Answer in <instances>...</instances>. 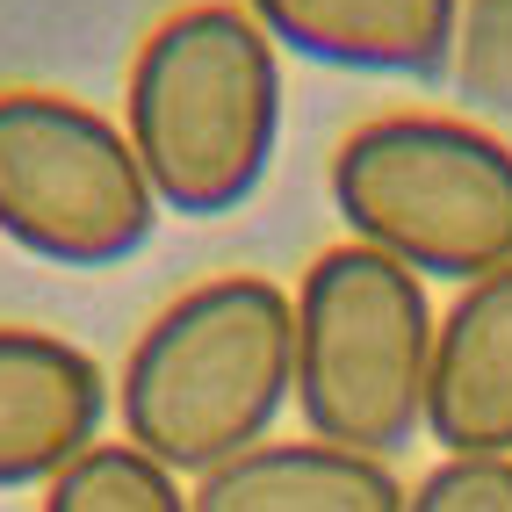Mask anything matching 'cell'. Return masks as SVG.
<instances>
[{
	"instance_id": "6da1fadb",
	"label": "cell",
	"mask_w": 512,
	"mask_h": 512,
	"mask_svg": "<svg viewBox=\"0 0 512 512\" xmlns=\"http://www.w3.org/2000/svg\"><path fill=\"white\" fill-rule=\"evenodd\" d=\"M116 123L166 217H231L267 188L282 152V51L238 0H188L130 51Z\"/></svg>"
},
{
	"instance_id": "7a4b0ae2",
	"label": "cell",
	"mask_w": 512,
	"mask_h": 512,
	"mask_svg": "<svg viewBox=\"0 0 512 512\" xmlns=\"http://www.w3.org/2000/svg\"><path fill=\"white\" fill-rule=\"evenodd\" d=\"M289 289L210 275L166 296L109 375V426L174 476H210L282 433L289 412Z\"/></svg>"
},
{
	"instance_id": "3957f363",
	"label": "cell",
	"mask_w": 512,
	"mask_h": 512,
	"mask_svg": "<svg viewBox=\"0 0 512 512\" xmlns=\"http://www.w3.org/2000/svg\"><path fill=\"white\" fill-rule=\"evenodd\" d=\"M339 238L469 289L512 267V138L462 109H383L354 123L325 166Z\"/></svg>"
},
{
	"instance_id": "277c9868",
	"label": "cell",
	"mask_w": 512,
	"mask_h": 512,
	"mask_svg": "<svg viewBox=\"0 0 512 512\" xmlns=\"http://www.w3.org/2000/svg\"><path fill=\"white\" fill-rule=\"evenodd\" d=\"M440 303L412 267L339 246L311 253L289 282V412L311 440L397 462L426 440V375H433Z\"/></svg>"
},
{
	"instance_id": "5b68a950",
	"label": "cell",
	"mask_w": 512,
	"mask_h": 512,
	"mask_svg": "<svg viewBox=\"0 0 512 512\" xmlns=\"http://www.w3.org/2000/svg\"><path fill=\"white\" fill-rule=\"evenodd\" d=\"M166 210L123 123L65 87H0V238L44 267L138 260Z\"/></svg>"
},
{
	"instance_id": "8992f818",
	"label": "cell",
	"mask_w": 512,
	"mask_h": 512,
	"mask_svg": "<svg viewBox=\"0 0 512 512\" xmlns=\"http://www.w3.org/2000/svg\"><path fill=\"white\" fill-rule=\"evenodd\" d=\"M109 440V368L51 325L0 318V498L44 491Z\"/></svg>"
},
{
	"instance_id": "52a82bcc",
	"label": "cell",
	"mask_w": 512,
	"mask_h": 512,
	"mask_svg": "<svg viewBox=\"0 0 512 512\" xmlns=\"http://www.w3.org/2000/svg\"><path fill=\"white\" fill-rule=\"evenodd\" d=\"M426 440L440 455L512 462V267L455 289L433 325Z\"/></svg>"
},
{
	"instance_id": "ba28073f",
	"label": "cell",
	"mask_w": 512,
	"mask_h": 512,
	"mask_svg": "<svg viewBox=\"0 0 512 512\" xmlns=\"http://www.w3.org/2000/svg\"><path fill=\"white\" fill-rule=\"evenodd\" d=\"M267 44L361 80H440L462 0H238Z\"/></svg>"
},
{
	"instance_id": "9c48e42d",
	"label": "cell",
	"mask_w": 512,
	"mask_h": 512,
	"mask_svg": "<svg viewBox=\"0 0 512 512\" xmlns=\"http://www.w3.org/2000/svg\"><path fill=\"white\" fill-rule=\"evenodd\" d=\"M195 512H404L397 462L332 448L311 433H275L188 484Z\"/></svg>"
},
{
	"instance_id": "30bf717a",
	"label": "cell",
	"mask_w": 512,
	"mask_h": 512,
	"mask_svg": "<svg viewBox=\"0 0 512 512\" xmlns=\"http://www.w3.org/2000/svg\"><path fill=\"white\" fill-rule=\"evenodd\" d=\"M37 512H195V498H188V476L159 469L152 455L109 433L37 491Z\"/></svg>"
},
{
	"instance_id": "8fae6325",
	"label": "cell",
	"mask_w": 512,
	"mask_h": 512,
	"mask_svg": "<svg viewBox=\"0 0 512 512\" xmlns=\"http://www.w3.org/2000/svg\"><path fill=\"white\" fill-rule=\"evenodd\" d=\"M448 80L469 123L512 138V0H462Z\"/></svg>"
},
{
	"instance_id": "7c38bea8",
	"label": "cell",
	"mask_w": 512,
	"mask_h": 512,
	"mask_svg": "<svg viewBox=\"0 0 512 512\" xmlns=\"http://www.w3.org/2000/svg\"><path fill=\"white\" fill-rule=\"evenodd\" d=\"M404 512H512V462L440 455L419 484H404Z\"/></svg>"
}]
</instances>
